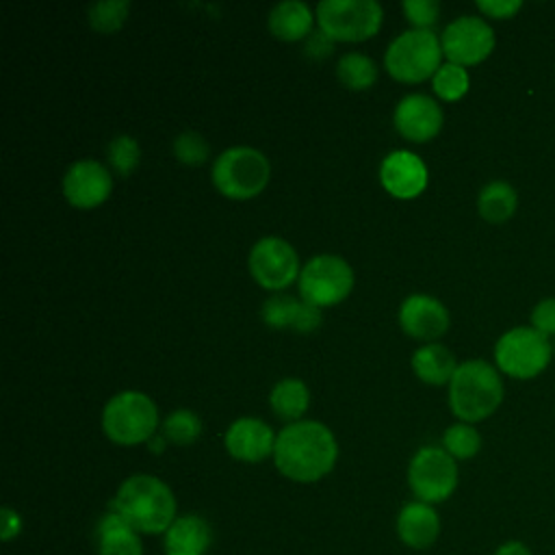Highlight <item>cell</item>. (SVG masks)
I'll return each mask as SVG.
<instances>
[{
	"instance_id": "cell-1",
	"label": "cell",
	"mask_w": 555,
	"mask_h": 555,
	"mask_svg": "<svg viewBox=\"0 0 555 555\" xmlns=\"http://www.w3.org/2000/svg\"><path fill=\"white\" fill-rule=\"evenodd\" d=\"M338 457V444L330 427L319 421L288 423L275 438L273 462L278 470L299 483L325 477Z\"/></svg>"
},
{
	"instance_id": "cell-2",
	"label": "cell",
	"mask_w": 555,
	"mask_h": 555,
	"mask_svg": "<svg viewBox=\"0 0 555 555\" xmlns=\"http://www.w3.org/2000/svg\"><path fill=\"white\" fill-rule=\"evenodd\" d=\"M111 512L137 533H165L176 520V496L158 477L132 475L119 486Z\"/></svg>"
},
{
	"instance_id": "cell-3",
	"label": "cell",
	"mask_w": 555,
	"mask_h": 555,
	"mask_svg": "<svg viewBox=\"0 0 555 555\" xmlns=\"http://www.w3.org/2000/svg\"><path fill=\"white\" fill-rule=\"evenodd\" d=\"M503 401V382L486 360H466L449 382V408L462 423H477L494 414Z\"/></svg>"
},
{
	"instance_id": "cell-4",
	"label": "cell",
	"mask_w": 555,
	"mask_h": 555,
	"mask_svg": "<svg viewBox=\"0 0 555 555\" xmlns=\"http://www.w3.org/2000/svg\"><path fill=\"white\" fill-rule=\"evenodd\" d=\"M158 425L156 403L139 390H124L108 399L102 410L104 434L121 447L147 442Z\"/></svg>"
},
{
	"instance_id": "cell-5",
	"label": "cell",
	"mask_w": 555,
	"mask_h": 555,
	"mask_svg": "<svg viewBox=\"0 0 555 555\" xmlns=\"http://www.w3.org/2000/svg\"><path fill=\"white\" fill-rule=\"evenodd\" d=\"M271 176L267 156L249 145H234L221 152L212 163V182L217 191L232 199H249L264 191Z\"/></svg>"
},
{
	"instance_id": "cell-6",
	"label": "cell",
	"mask_w": 555,
	"mask_h": 555,
	"mask_svg": "<svg viewBox=\"0 0 555 555\" xmlns=\"http://www.w3.org/2000/svg\"><path fill=\"white\" fill-rule=\"evenodd\" d=\"M442 59L440 39L431 30L410 28L395 37L384 54L388 74L401 82H423L434 78Z\"/></svg>"
},
{
	"instance_id": "cell-7",
	"label": "cell",
	"mask_w": 555,
	"mask_h": 555,
	"mask_svg": "<svg viewBox=\"0 0 555 555\" xmlns=\"http://www.w3.org/2000/svg\"><path fill=\"white\" fill-rule=\"evenodd\" d=\"M314 15L332 41L371 39L384 22V9L375 0H321Z\"/></svg>"
},
{
	"instance_id": "cell-8",
	"label": "cell",
	"mask_w": 555,
	"mask_h": 555,
	"mask_svg": "<svg viewBox=\"0 0 555 555\" xmlns=\"http://www.w3.org/2000/svg\"><path fill=\"white\" fill-rule=\"evenodd\" d=\"M553 347L544 334L533 327L507 330L494 347L496 366L516 379H531L540 375L551 362Z\"/></svg>"
},
{
	"instance_id": "cell-9",
	"label": "cell",
	"mask_w": 555,
	"mask_h": 555,
	"mask_svg": "<svg viewBox=\"0 0 555 555\" xmlns=\"http://www.w3.org/2000/svg\"><path fill=\"white\" fill-rule=\"evenodd\" d=\"M297 284L304 301L317 308L334 306L351 293L353 269L336 254H319L301 267Z\"/></svg>"
},
{
	"instance_id": "cell-10",
	"label": "cell",
	"mask_w": 555,
	"mask_h": 555,
	"mask_svg": "<svg viewBox=\"0 0 555 555\" xmlns=\"http://www.w3.org/2000/svg\"><path fill=\"white\" fill-rule=\"evenodd\" d=\"M410 490L423 503H442L457 488V464L442 447H421L408 466Z\"/></svg>"
},
{
	"instance_id": "cell-11",
	"label": "cell",
	"mask_w": 555,
	"mask_h": 555,
	"mask_svg": "<svg viewBox=\"0 0 555 555\" xmlns=\"http://www.w3.org/2000/svg\"><path fill=\"white\" fill-rule=\"evenodd\" d=\"M251 278L269 291H280L299 280V256L295 247L280 236H264L249 251Z\"/></svg>"
},
{
	"instance_id": "cell-12",
	"label": "cell",
	"mask_w": 555,
	"mask_h": 555,
	"mask_svg": "<svg viewBox=\"0 0 555 555\" xmlns=\"http://www.w3.org/2000/svg\"><path fill=\"white\" fill-rule=\"evenodd\" d=\"M440 46L449 63L462 67L477 65L494 50V33L483 17L460 15L442 30Z\"/></svg>"
},
{
	"instance_id": "cell-13",
	"label": "cell",
	"mask_w": 555,
	"mask_h": 555,
	"mask_svg": "<svg viewBox=\"0 0 555 555\" xmlns=\"http://www.w3.org/2000/svg\"><path fill=\"white\" fill-rule=\"evenodd\" d=\"M113 191V178L108 169L91 158L76 160L63 176V195L74 208H95Z\"/></svg>"
},
{
	"instance_id": "cell-14",
	"label": "cell",
	"mask_w": 555,
	"mask_h": 555,
	"mask_svg": "<svg viewBox=\"0 0 555 555\" xmlns=\"http://www.w3.org/2000/svg\"><path fill=\"white\" fill-rule=\"evenodd\" d=\"M395 128L399 134L414 143H425L434 139L442 128V108L438 102L425 93H410L399 100L392 113Z\"/></svg>"
},
{
	"instance_id": "cell-15",
	"label": "cell",
	"mask_w": 555,
	"mask_h": 555,
	"mask_svg": "<svg viewBox=\"0 0 555 555\" xmlns=\"http://www.w3.org/2000/svg\"><path fill=\"white\" fill-rule=\"evenodd\" d=\"M401 330L418 340H436L449 330V310L425 293L408 295L399 308Z\"/></svg>"
},
{
	"instance_id": "cell-16",
	"label": "cell",
	"mask_w": 555,
	"mask_h": 555,
	"mask_svg": "<svg viewBox=\"0 0 555 555\" xmlns=\"http://www.w3.org/2000/svg\"><path fill=\"white\" fill-rule=\"evenodd\" d=\"M382 186L399 199H412L427 186V167L410 150H395L379 165Z\"/></svg>"
},
{
	"instance_id": "cell-17",
	"label": "cell",
	"mask_w": 555,
	"mask_h": 555,
	"mask_svg": "<svg viewBox=\"0 0 555 555\" xmlns=\"http://www.w3.org/2000/svg\"><path fill=\"white\" fill-rule=\"evenodd\" d=\"M275 434L273 429L254 416L236 418L225 431V449L234 460L241 462H260L273 455L275 449Z\"/></svg>"
},
{
	"instance_id": "cell-18",
	"label": "cell",
	"mask_w": 555,
	"mask_h": 555,
	"mask_svg": "<svg viewBox=\"0 0 555 555\" xmlns=\"http://www.w3.org/2000/svg\"><path fill=\"white\" fill-rule=\"evenodd\" d=\"M397 533L410 548H429L440 535V516L429 503L412 501L397 516Z\"/></svg>"
},
{
	"instance_id": "cell-19",
	"label": "cell",
	"mask_w": 555,
	"mask_h": 555,
	"mask_svg": "<svg viewBox=\"0 0 555 555\" xmlns=\"http://www.w3.org/2000/svg\"><path fill=\"white\" fill-rule=\"evenodd\" d=\"M210 544V527L202 516L189 514L173 520L165 531L167 555H204Z\"/></svg>"
},
{
	"instance_id": "cell-20",
	"label": "cell",
	"mask_w": 555,
	"mask_h": 555,
	"mask_svg": "<svg viewBox=\"0 0 555 555\" xmlns=\"http://www.w3.org/2000/svg\"><path fill=\"white\" fill-rule=\"evenodd\" d=\"M269 30L273 37L282 41H299L308 39L312 33V11L301 0H284L278 2L269 13Z\"/></svg>"
},
{
	"instance_id": "cell-21",
	"label": "cell",
	"mask_w": 555,
	"mask_h": 555,
	"mask_svg": "<svg viewBox=\"0 0 555 555\" xmlns=\"http://www.w3.org/2000/svg\"><path fill=\"white\" fill-rule=\"evenodd\" d=\"M455 356L440 343H429L412 353V371L429 386L449 384L457 371Z\"/></svg>"
},
{
	"instance_id": "cell-22",
	"label": "cell",
	"mask_w": 555,
	"mask_h": 555,
	"mask_svg": "<svg viewBox=\"0 0 555 555\" xmlns=\"http://www.w3.org/2000/svg\"><path fill=\"white\" fill-rule=\"evenodd\" d=\"M100 555H143L139 533L115 512H108L98 525Z\"/></svg>"
},
{
	"instance_id": "cell-23",
	"label": "cell",
	"mask_w": 555,
	"mask_h": 555,
	"mask_svg": "<svg viewBox=\"0 0 555 555\" xmlns=\"http://www.w3.org/2000/svg\"><path fill=\"white\" fill-rule=\"evenodd\" d=\"M269 405L273 414L280 416L282 421L297 423L310 405V390L301 379L284 377L271 388Z\"/></svg>"
},
{
	"instance_id": "cell-24",
	"label": "cell",
	"mask_w": 555,
	"mask_h": 555,
	"mask_svg": "<svg viewBox=\"0 0 555 555\" xmlns=\"http://www.w3.org/2000/svg\"><path fill=\"white\" fill-rule=\"evenodd\" d=\"M518 206V197L512 184L503 182V180H494L488 182L477 197V210L481 215V219H486L488 223H503L507 221Z\"/></svg>"
},
{
	"instance_id": "cell-25",
	"label": "cell",
	"mask_w": 555,
	"mask_h": 555,
	"mask_svg": "<svg viewBox=\"0 0 555 555\" xmlns=\"http://www.w3.org/2000/svg\"><path fill=\"white\" fill-rule=\"evenodd\" d=\"M338 80L353 91H364L375 85L377 80V65L371 56L362 52H347L338 59L336 65Z\"/></svg>"
},
{
	"instance_id": "cell-26",
	"label": "cell",
	"mask_w": 555,
	"mask_h": 555,
	"mask_svg": "<svg viewBox=\"0 0 555 555\" xmlns=\"http://www.w3.org/2000/svg\"><path fill=\"white\" fill-rule=\"evenodd\" d=\"M442 449L453 460H470L481 449V436L470 423H455L442 436Z\"/></svg>"
},
{
	"instance_id": "cell-27",
	"label": "cell",
	"mask_w": 555,
	"mask_h": 555,
	"mask_svg": "<svg viewBox=\"0 0 555 555\" xmlns=\"http://www.w3.org/2000/svg\"><path fill=\"white\" fill-rule=\"evenodd\" d=\"M431 85H434V93H436L440 100L455 102V100H460V98L466 95L468 85H470V78H468L466 67L447 61V63H442V65L438 67V72L434 74Z\"/></svg>"
},
{
	"instance_id": "cell-28",
	"label": "cell",
	"mask_w": 555,
	"mask_h": 555,
	"mask_svg": "<svg viewBox=\"0 0 555 555\" xmlns=\"http://www.w3.org/2000/svg\"><path fill=\"white\" fill-rule=\"evenodd\" d=\"M202 434V421L191 410H176L163 423V436L173 444H191Z\"/></svg>"
},
{
	"instance_id": "cell-29",
	"label": "cell",
	"mask_w": 555,
	"mask_h": 555,
	"mask_svg": "<svg viewBox=\"0 0 555 555\" xmlns=\"http://www.w3.org/2000/svg\"><path fill=\"white\" fill-rule=\"evenodd\" d=\"M130 11L128 0H102L87 9L89 24L100 33H115L124 26Z\"/></svg>"
},
{
	"instance_id": "cell-30",
	"label": "cell",
	"mask_w": 555,
	"mask_h": 555,
	"mask_svg": "<svg viewBox=\"0 0 555 555\" xmlns=\"http://www.w3.org/2000/svg\"><path fill=\"white\" fill-rule=\"evenodd\" d=\"M106 158H108V165L115 169V173L130 176L141 160V147L134 137L117 134L115 139H111L106 147Z\"/></svg>"
},
{
	"instance_id": "cell-31",
	"label": "cell",
	"mask_w": 555,
	"mask_h": 555,
	"mask_svg": "<svg viewBox=\"0 0 555 555\" xmlns=\"http://www.w3.org/2000/svg\"><path fill=\"white\" fill-rule=\"evenodd\" d=\"M301 299H295L291 295H271L264 304H262V319L267 325L275 327V330H293L295 317L299 312Z\"/></svg>"
},
{
	"instance_id": "cell-32",
	"label": "cell",
	"mask_w": 555,
	"mask_h": 555,
	"mask_svg": "<svg viewBox=\"0 0 555 555\" xmlns=\"http://www.w3.org/2000/svg\"><path fill=\"white\" fill-rule=\"evenodd\" d=\"M210 145L204 134L195 130H184L173 139V156L184 165H202L208 158Z\"/></svg>"
},
{
	"instance_id": "cell-33",
	"label": "cell",
	"mask_w": 555,
	"mask_h": 555,
	"mask_svg": "<svg viewBox=\"0 0 555 555\" xmlns=\"http://www.w3.org/2000/svg\"><path fill=\"white\" fill-rule=\"evenodd\" d=\"M401 7L408 22L414 28H423V30H429V26L436 24L440 15V4L436 0H405Z\"/></svg>"
},
{
	"instance_id": "cell-34",
	"label": "cell",
	"mask_w": 555,
	"mask_h": 555,
	"mask_svg": "<svg viewBox=\"0 0 555 555\" xmlns=\"http://www.w3.org/2000/svg\"><path fill=\"white\" fill-rule=\"evenodd\" d=\"M531 327L546 338L555 334V297L542 299L531 312Z\"/></svg>"
},
{
	"instance_id": "cell-35",
	"label": "cell",
	"mask_w": 555,
	"mask_h": 555,
	"mask_svg": "<svg viewBox=\"0 0 555 555\" xmlns=\"http://www.w3.org/2000/svg\"><path fill=\"white\" fill-rule=\"evenodd\" d=\"M520 0H479L477 9L494 20H509L520 11Z\"/></svg>"
},
{
	"instance_id": "cell-36",
	"label": "cell",
	"mask_w": 555,
	"mask_h": 555,
	"mask_svg": "<svg viewBox=\"0 0 555 555\" xmlns=\"http://www.w3.org/2000/svg\"><path fill=\"white\" fill-rule=\"evenodd\" d=\"M319 325H321V310L301 299V306H299V312L295 317L293 330L301 332V334H308V332H314Z\"/></svg>"
},
{
	"instance_id": "cell-37",
	"label": "cell",
	"mask_w": 555,
	"mask_h": 555,
	"mask_svg": "<svg viewBox=\"0 0 555 555\" xmlns=\"http://www.w3.org/2000/svg\"><path fill=\"white\" fill-rule=\"evenodd\" d=\"M332 48H334V41L319 28V30H312L310 35H308V39H306V52H308V56H312V59H323V56H327L330 52H332Z\"/></svg>"
},
{
	"instance_id": "cell-38",
	"label": "cell",
	"mask_w": 555,
	"mask_h": 555,
	"mask_svg": "<svg viewBox=\"0 0 555 555\" xmlns=\"http://www.w3.org/2000/svg\"><path fill=\"white\" fill-rule=\"evenodd\" d=\"M0 520H2V525H0L2 540H11V538H15L22 531V518H20V514L15 509L2 507L0 509Z\"/></svg>"
},
{
	"instance_id": "cell-39",
	"label": "cell",
	"mask_w": 555,
	"mask_h": 555,
	"mask_svg": "<svg viewBox=\"0 0 555 555\" xmlns=\"http://www.w3.org/2000/svg\"><path fill=\"white\" fill-rule=\"evenodd\" d=\"M492 555H533V551L522 540H505L494 548Z\"/></svg>"
},
{
	"instance_id": "cell-40",
	"label": "cell",
	"mask_w": 555,
	"mask_h": 555,
	"mask_svg": "<svg viewBox=\"0 0 555 555\" xmlns=\"http://www.w3.org/2000/svg\"><path fill=\"white\" fill-rule=\"evenodd\" d=\"M165 442H167V438H165L163 434H154V436L147 440V447H150L152 453H163V451H165Z\"/></svg>"
},
{
	"instance_id": "cell-41",
	"label": "cell",
	"mask_w": 555,
	"mask_h": 555,
	"mask_svg": "<svg viewBox=\"0 0 555 555\" xmlns=\"http://www.w3.org/2000/svg\"><path fill=\"white\" fill-rule=\"evenodd\" d=\"M553 351H555V345H553Z\"/></svg>"
}]
</instances>
